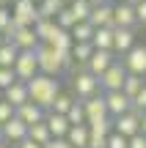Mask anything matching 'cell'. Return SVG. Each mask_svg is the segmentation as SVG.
<instances>
[{"label":"cell","instance_id":"1","mask_svg":"<svg viewBox=\"0 0 146 148\" xmlns=\"http://www.w3.org/2000/svg\"><path fill=\"white\" fill-rule=\"evenodd\" d=\"M25 85H28V99L36 107H42V110L53 107L55 96L61 93V82L55 77H44V74H36V77H33L30 82H25Z\"/></svg>","mask_w":146,"mask_h":148},{"label":"cell","instance_id":"2","mask_svg":"<svg viewBox=\"0 0 146 148\" xmlns=\"http://www.w3.org/2000/svg\"><path fill=\"white\" fill-rule=\"evenodd\" d=\"M36 63H39V74H44V77L58 79V74L64 71L61 69V55L55 49H50L47 44H39L36 47Z\"/></svg>","mask_w":146,"mask_h":148},{"label":"cell","instance_id":"3","mask_svg":"<svg viewBox=\"0 0 146 148\" xmlns=\"http://www.w3.org/2000/svg\"><path fill=\"white\" fill-rule=\"evenodd\" d=\"M11 8V22L17 27H33L39 22V8L33 0H19V3L8 5Z\"/></svg>","mask_w":146,"mask_h":148},{"label":"cell","instance_id":"4","mask_svg":"<svg viewBox=\"0 0 146 148\" xmlns=\"http://www.w3.org/2000/svg\"><path fill=\"white\" fill-rule=\"evenodd\" d=\"M72 90H75L77 101H86V99H91V96L99 93V79L94 77V74H88L86 69L75 71V77H72Z\"/></svg>","mask_w":146,"mask_h":148},{"label":"cell","instance_id":"5","mask_svg":"<svg viewBox=\"0 0 146 148\" xmlns=\"http://www.w3.org/2000/svg\"><path fill=\"white\" fill-rule=\"evenodd\" d=\"M121 66L127 69V74H135V77H146V44H135L124 58H119Z\"/></svg>","mask_w":146,"mask_h":148},{"label":"cell","instance_id":"6","mask_svg":"<svg viewBox=\"0 0 146 148\" xmlns=\"http://www.w3.org/2000/svg\"><path fill=\"white\" fill-rule=\"evenodd\" d=\"M11 69H14V74H17V79H19V82H30V79H33V77L39 74V63H36V49H33V52H19Z\"/></svg>","mask_w":146,"mask_h":148},{"label":"cell","instance_id":"7","mask_svg":"<svg viewBox=\"0 0 146 148\" xmlns=\"http://www.w3.org/2000/svg\"><path fill=\"white\" fill-rule=\"evenodd\" d=\"M113 132L116 134H121V137H135L138 132H141V112L132 107L130 112H124V115H119V118H113Z\"/></svg>","mask_w":146,"mask_h":148},{"label":"cell","instance_id":"8","mask_svg":"<svg viewBox=\"0 0 146 148\" xmlns=\"http://www.w3.org/2000/svg\"><path fill=\"white\" fill-rule=\"evenodd\" d=\"M124 79H127V69L121 66V60H116V63L99 77V88H102L105 93H113V90H121Z\"/></svg>","mask_w":146,"mask_h":148},{"label":"cell","instance_id":"9","mask_svg":"<svg viewBox=\"0 0 146 148\" xmlns=\"http://www.w3.org/2000/svg\"><path fill=\"white\" fill-rule=\"evenodd\" d=\"M116 60H119V58H116L113 52H105V49H94V55L88 58V63H86V71H88V74H94V77L99 79L105 71L110 69V66L116 63Z\"/></svg>","mask_w":146,"mask_h":148},{"label":"cell","instance_id":"10","mask_svg":"<svg viewBox=\"0 0 146 148\" xmlns=\"http://www.w3.org/2000/svg\"><path fill=\"white\" fill-rule=\"evenodd\" d=\"M102 99H105V107H108V115H110V118H119V115H124V112H130V110H132V101L127 99L121 90L102 93Z\"/></svg>","mask_w":146,"mask_h":148},{"label":"cell","instance_id":"11","mask_svg":"<svg viewBox=\"0 0 146 148\" xmlns=\"http://www.w3.org/2000/svg\"><path fill=\"white\" fill-rule=\"evenodd\" d=\"M132 47H135V30L113 27V55H121V58H124Z\"/></svg>","mask_w":146,"mask_h":148},{"label":"cell","instance_id":"12","mask_svg":"<svg viewBox=\"0 0 146 148\" xmlns=\"http://www.w3.org/2000/svg\"><path fill=\"white\" fill-rule=\"evenodd\" d=\"M83 110H86V123L102 121V118H110V115H108V107H105L102 93H97V96H91V99H86V101H83Z\"/></svg>","mask_w":146,"mask_h":148},{"label":"cell","instance_id":"13","mask_svg":"<svg viewBox=\"0 0 146 148\" xmlns=\"http://www.w3.org/2000/svg\"><path fill=\"white\" fill-rule=\"evenodd\" d=\"M3 143H8V145H17V143H22V140L28 137V126L19 121V118H11L8 123H3Z\"/></svg>","mask_w":146,"mask_h":148},{"label":"cell","instance_id":"14","mask_svg":"<svg viewBox=\"0 0 146 148\" xmlns=\"http://www.w3.org/2000/svg\"><path fill=\"white\" fill-rule=\"evenodd\" d=\"M135 25H138L135 8L127 5V3H116L113 5V27H127V30H132Z\"/></svg>","mask_w":146,"mask_h":148},{"label":"cell","instance_id":"15","mask_svg":"<svg viewBox=\"0 0 146 148\" xmlns=\"http://www.w3.org/2000/svg\"><path fill=\"white\" fill-rule=\"evenodd\" d=\"M8 44H14L19 52H33V49L39 47V38H36V33H33V27H17L14 38H11Z\"/></svg>","mask_w":146,"mask_h":148},{"label":"cell","instance_id":"16","mask_svg":"<svg viewBox=\"0 0 146 148\" xmlns=\"http://www.w3.org/2000/svg\"><path fill=\"white\" fill-rule=\"evenodd\" d=\"M88 25H91V27H113V5H110V3L94 5L91 16H88Z\"/></svg>","mask_w":146,"mask_h":148},{"label":"cell","instance_id":"17","mask_svg":"<svg viewBox=\"0 0 146 148\" xmlns=\"http://www.w3.org/2000/svg\"><path fill=\"white\" fill-rule=\"evenodd\" d=\"M44 115H47V112H44L42 107H36L33 101H28V104H22V107H17V110H14V118H19L25 126L42 123V121H44Z\"/></svg>","mask_w":146,"mask_h":148},{"label":"cell","instance_id":"18","mask_svg":"<svg viewBox=\"0 0 146 148\" xmlns=\"http://www.w3.org/2000/svg\"><path fill=\"white\" fill-rule=\"evenodd\" d=\"M3 101H8L14 110H17V107H22V104H28V101H30V99H28V85L17 79L11 88H6V90H3Z\"/></svg>","mask_w":146,"mask_h":148},{"label":"cell","instance_id":"19","mask_svg":"<svg viewBox=\"0 0 146 148\" xmlns=\"http://www.w3.org/2000/svg\"><path fill=\"white\" fill-rule=\"evenodd\" d=\"M44 123H47L50 134L58 137V140H64L66 132H69V121H66V115H58V112H47V115H44Z\"/></svg>","mask_w":146,"mask_h":148},{"label":"cell","instance_id":"20","mask_svg":"<svg viewBox=\"0 0 146 148\" xmlns=\"http://www.w3.org/2000/svg\"><path fill=\"white\" fill-rule=\"evenodd\" d=\"M91 47L94 49H105V52H113V27H94Z\"/></svg>","mask_w":146,"mask_h":148},{"label":"cell","instance_id":"21","mask_svg":"<svg viewBox=\"0 0 146 148\" xmlns=\"http://www.w3.org/2000/svg\"><path fill=\"white\" fill-rule=\"evenodd\" d=\"M64 140L72 148H88V123H83V126H69V132H66Z\"/></svg>","mask_w":146,"mask_h":148},{"label":"cell","instance_id":"22","mask_svg":"<svg viewBox=\"0 0 146 148\" xmlns=\"http://www.w3.org/2000/svg\"><path fill=\"white\" fill-rule=\"evenodd\" d=\"M36 8H39V19H55L66 5L61 0H42V3H36Z\"/></svg>","mask_w":146,"mask_h":148},{"label":"cell","instance_id":"23","mask_svg":"<svg viewBox=\"0 0 146 148\" xmlns=\"http://www.w3.org/2000/svg\"><path fill=\"white\" fill-rule=\"evenodd\" d=\"M28 140H33L36 145H47L50 140H53V134H50V129H47V123H33V126H28Z\"/></svg>","mask_w":146,"mask_h":148},{"label":"cell","instance_id":"24","mask_svg":"<svg viewBox=\"0 0 146 148\" xmlns=\"http://www.w3.org/2000/svg\"><path fill=\"white\" fill-rule=\"evenodd\" d=\"M69 36H72V41H75V44H91L94 27L88 25V22H77V25L69 30Z\"/></svg>","mask_w":146,"mask_h":148},{"label":"cell","instance_id":"25","mask_svg":"<svg viewBox=\"0 0 146 148\" xmlns=\"http://www.w3.org/2000/svg\"><path fill=\"white\" fill-rule=\"evenodd\" d=\"M143 77H135V74H127V79H124V85H121V93H124L127 96V99H135V96L138 93H141V90H143Z\"/></svg>","mask_w":146,"mask_h":148},{"label":"cell","instance_id":"26","mask_svg":"<svg viewBox=\"0 0 146 148\" xmlns=\"http://www.w3.org/2000/svg\"><path fill=\"white\" fill-rule=\"evenodd\" d=\"M91 8H94V5L88 3V0H72V3H69V11H72V16H75V22H88Z\"/></svg>","mask_w":146,"mask_h":148},{"label":"cell","instance_id":"27","mask_svg":"<svg viewBox=\"0 0 146 148\" xmlns=\"http://www.w3.org/2000/svg\"><path fill=\"white\" fill-rule=\"evenodd\" d=\"M91 55H94L91 44H72V60H75L77 66H86Z\"/></svg>","mask_w":146,"mask_h":148},{"label":"cell","instance_id":"28","mask_svg":"<svg viewBox=\"0 0 146 148\" xmlns=\"http://www.w3.org/2000/svg\"><path fill=\"white\" fill-rule=\"evenodd\" d=\"M66 121H69V126H83L86 123V110H83V101H72L69 112H66Z\"/></svg>","mask_w":146,"mask_h":148},{"label":"cell","instance_id":"29","mask_svg":"<svg viewBox=\"0 0 146 148\" xmlns=\"http://www.w3.org/2000/svg\"><path fill=\"white\" fill-rule=\"evenodd\" d=\"M53 30H55V22L53 19H39L36 25H33V33H36L39 44H47V38L53 36Z\"/></svg>","mask_w":146,"mask_h":148},{"label":"cell","instance_id":"30","mask_svg":"<svg viewBox=\"0 0 146 148\" xmlns=\"http://www.w3.org/2000/svg\"><path fill=\"white\" fill-rule=\"evenodd\" d=\"M17 55H19V49H17L14 44L6 41L3 47H0V69H11V66H14V60H17Z\"/></svg>","mask_w":146,"mask_h":148},{"label":"cell","instance_id":"31","mask_svg":"<svg viewBox=\"0 0 146 148\" xmlns=\"http://www.w3.org/2000/svg\"><path fill=\"white\" fill-rule=\"evenodd\" d=\"M72 101H75V96H69V93H64V90H61V93L55 96V101H53V107H50V112L66 115V112H69V107H72Z\"/></svg>","mask_w":146,"mask_h":148},{"label":"cell","instance_id":"32","mask_svg":"<svg viewBox=\"0 0 146 148\" xmlns=\"http://www.w3.org/2000/svg\"><path fill=\"white\" fill-rule=\"evenodd\" d=\"M53 22H55V25H58V27H61V30H72V27H75V25H77V22H75V16H72V11H69V5H66V8H64V11H61V14H58V16H55V19H53Z\"/></svg>","mask_w":146,"mask_h":148},{"label":"cell","instance_id":"33","mask_svg":"<svg viewBox=\"0 0 146 148\" xmlns=\"http://www.w3.org/2000/svg\"><path fill=\"white\" fill-rule=\"evenodd\" d=\"M14 82H17V74H14V69H0V90L11 88Z\"/></svg>","mask_w":146,"mask_h":148},{"label":"cell","instance_id":"34","mask_svg":"<svg viewBox=\"0 0 146 148\" xmlns=\"http://www.w3.org/2000/svg\"><path fill=\"white\" fill-rule=\"evenodd\" d=\"M11 118H14V107H11L8 101H0V126H3V123H8Z\"/></svg>","mask_w":146,"mask_h":148},{"label":"cell","instance_id":"35","mask_svg":"<svg viewBox=\"0 0 146 148\" xmlns=\"http://www.w3.org/2000/svg\"><path fill=\"white\" fill-rule=\"evenodd\" d=\"M105 148H127V137L110 132V134H108V145H105Z\"/></svg>","mask_w":146,"mask_h":148},{"label":"cell","instance_id":"36","mask_svg":"<svg viewBox=\"0 0 146 148\" xmlns=\"http://www.w3.org/2000/svg\"><path fill=\"white\" fill-rule=\"evenodd\" d=\"M11 25V8L8 5H0V33Z\"/></svg>","mask_w":146,"mask_h":148},{"label":"cell","instance_id":"37","mask_svg":"<svg viewBox=\"0 0 146 148\" xmlns=\"http://www.w3.org/2000/svg\"><path fill=\"white\" fill-rule=\"evenodd\" d=\"M132 107H135L138 112H146V85H143V90L132 99Z\"/></svg>","mask_w":146,"mask_h":148},{"label":"cell","instance_id":"38","mask_svg":"<svg viewBox=\"0 0 146 148\" xmlns=\"http://www.w3.org/2000/svg\"><path fill=\"white\" fill-rule=\"evenodd\" d=\"M127 148H146V137L138 132L135 137H130V140H127Z\"/></svg>","mask_w":146,"mask_h":148},{"label":"cell","instance_id":"39","mask_svg":"<svg viewBox=\"0 0 146 148\" xmlns=\"http://www.w3.org/2000/svg\"><path fill=\"white\" fill-rule=\"evenodd\" d=\"M132 8H135V19L143 25V22H146V0H141V3H138V5H132Z\"/></svg>","mask_w":146,"mask_h":148},{"label":"cell","instance_id":"40","mask_svg":"<svg viewBox=\"0 0 146 148\" xmlns=\"http://www.w3.org/2000/svg\"><path fill=\"white\" fill-rule=\"evenodd\" d=\"M44 148H72V145L66 143V140H58V137H53V140H50V143L44 145Z\"/></svg>","mask_w":146,"mask_h":148},{"label":"cell","instance_id":"41","mask_svg":"<svg viewBox=\"0 0 146 148\" xmlns=\"http://www.w3.org/2000/svg\"><path fill=\"white\" fill-rule=\"evenodd\" d=\"M14 148H42V145H36V143H33V140H28V137H25V140H22V143H17Z\"/></svg>","mask_w":146,"mask_h":148},{"label":"cell","instance_id":"42","mask_svg":"<svg viewBox=\"0 0 146 148\" xmlns=\"http://www.w3.org/2000/svg\"><path fill=\"white\" fill-rule=\"evenodd\" d=\"M141 134L146 137V112H141Z\"/></svg>","mask_w":146,"mask_h":148},{"label":"cell","instance_id":"43","mask_svg":"<svg viewBox=\"0 0 146 148\" xmlns=\"http://www.w3.org/2000/svg\"><path fill=\"white\" fill-rule=\"evenodd\" d=\"M121 3H127V5H138L141 0H121Z\"/></svg>","mask_w":146,"mask_h":148},{"label":"cell","instance_id":"44","mask_svg":"<svg viewBox=\"0 0 146 148\" xmlns=\"http://www.w3.org/2000/svg\"><path fill=\"white\" fill-rule=\"evenodd\" d=\"M91 5H102V3H108V0H88Z\"/></svg>","mask_w":146,"mask_h":148},{"label":"cell","instance_id":"45","mask_svg":"<svg viewBox=\"0 0 146 148\" xmlns=\"http://www.w3.org/2000/svg\"><path fill=\"white\" fill-rule=\"evenodd\" d=\"M3 3H6V5H14V3H19V0H3Z\"/></svg>","mask_w":146,"mask_h":148},{"label":"cell","instance_id":"46","mask_svg":"<svg viewBox=\"0 0 146 148\" xmlns=\"http://www.w3.org/2000/svg\"><path fill=\"white\" fill-rule=\"evenodd\" d=\"M0 148H11V145H8V143H0Z\"/></svg>","mask_w":146,"mask_h":148},{"label":"cell","instance_id":"47","mask_svg":"<svg viewBox=\"0 0 146 148\" xmlns=\"http://www.w3.org/2000/svg\"><path fill=\"white\" fill-rule=\"evenodd\" d=\"M61 3H64V5H69V3H72V0H61Z\"/></svg>","mask_w":146,"mask_h":148},{"label":"cell","instance_id":"48","mask_svg":"<svg viewBox=\"0 0 146 148\" xmlns=\"http://www.w3.org/2000/svg\"><path fill=\"white\" fill-rule=\"evenodd\" d=\"M0 143H3V129H0Z\"/></svg>","mask_w":146,"mask_h":148},{"label":"cell","instance_id":"49","mask_svg":"<svg viewBox=\"0 0 146 148\" xmlns=\"http://www.w3.org/2000/svg\"><path fill=\"white\" fill-rule=\"evenodd\" d=\"M3 44H6V41H3V36H0V47H3Z\"/></svg>","mask_w":146,"mask_h":148},{"label":"cell","instance_id":"50","mask_svg":"<svg viewBox=\"0 0 146 148\" xmlns=\"http://www.w3.org/2000/svg\"><path fill=\"white\" fill-rule=\"evenodd\" d=\"M0 101H3V90H0Z\"/></svg>","mask_w":146,"mask_h":148},{"label":"cell","instance_id":"51","mask_svg":"<svg viewBox=\"0 0 146 148\" xmlns=\"http://www.w3.org/2000/svg\"><path fill=\"white\" fill-rule=\"evenodd\" d=\"M33 3H42V0H33Z\"/></svg>","mask_w":146,"mask_h":148},{"label":"cell","instance_id":"52","mask_svg":"<svg viewBox=\"0 0 146 148\" xmlns=\"http://www.w3.org/2000/svg\"><path fill=\"white\" fill-rule=\"evenodd\" d=\"M0 5H6V3H3V0H0Z\"/></svg>","mask_w":146,"mask_h":148},{"label":"cell","instance_id":"53","mask_svg":"<svg viewBox=\"0 0 146 148\" xmlns=\"http://www.w3.org/2000/svg\"><path fill=\"white\" fill-rule=\"evenodd\" d=\"M143 30H146V22H143Z\"/></svg>","mask_w":146,"mask_h":148}]
</instances>
